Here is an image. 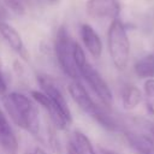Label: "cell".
<instances>
[{"mask_svg":"<svg viewBox=\"0 0 154 154\" xmlns=\"http://www.w3.org/2000/svg\"><path fill=\"white\" fill-rule=\"evenodd\" d=\"M5 109L12 122L36 136L40 132L38 111L30 99L20 93H10L2 97Z\"/></svg>","mask_w":154,"mask_h":154,"instance_id":"6da1fadb","label":"cell"},{"mask_svg":"<svg viewBox=\"0 0 154 154\" xmlns=\"http://www.w3.org/2000/svg\"><path fill=\"white\" fill-rule=\"evenodd\" d=\"M107 46L111 60L117 70H125L130 59V41L124 23L112 19L107 31Z\"/></svg>","mask_w":154,"mask_h":154,"instance_id":"7a4b0ae2","label":"cell"},{"mask_svg":"<svg viewBox=\"0 0 154 154\" xmlns=\"http://www.w3.org/2000/svg\"><path fill=\"white\" fill-rule=\"evenodd\" d=\"M54 52L63 72L73 81H78L79 73L73 59V40L64 25H61L57 31Z\"/></svg>","mask_w":154,"mask_h":154,"instance_id":"3957f363","label":"cell"},{"mask_svg":"<svg viewBox=\"0 0 154 154\" xmlns=\"http://www.w3.org/2000/svg\"><path fill=\"white\" fill-rule=\"evenodd\" d=\"M78 73L83 77V79L87 82V84L97 96V99L102 102V105L106 107H111L113 103V95L111 88L108 87L103 77L99 73V71L95 70L89 63H87L78 70Z\"/></svg>","mask_w":154,"mask_h":154,"instance_id":"277c9868","label":"cell"},{"mask_svg":"<svg viewBox=\"0 0 154 154\" xmlns=\"http://www.w3.org/2000/svg\"><path fill=\"white\" fill-rule=\"evenodd\" d=\"M37 81L40 83V87H41V91H43L48 99L66 116L69 117L70 119L71 118V112H70V108L67 106V102L65 100V96L61 91V89L59 88V85L57 84V82L49 77V76H46V75H41V76H37Z\"/></svg>","mask_w":154,"mask_h":154,"instance_id":"5b68a950","label":"cell"},{"mask_svg":"<svg viewBox=\"0 0 154 154\" xmlns=\"http://www.w3.org/2000/svg\"><path fill=\"white\" fill-rule=\"evenodd\" d=\"M85 11L95 19H116L120 13V4L118 0H88Z\"/></svg>","mask_w":154,"mask_h":154,"instance_id":"8992f818","label":"cell"},{"mask_svg":"<svg viewBox=\"0 0 154 154\" xmlns=\"http://www.w3.org/2000/svg\"><path fill=\"white\" fill-rule=\"evenodd\" d=\"M69 93H70L72 100L75 101V103L84 113H88L91 118H94L96 116V113L100 111L101 106H99L91 99V96L89 95V93L87 91V89L78 81H73V82L70 83V85H69Z\"/></svg>","mask_w":154,"mask_h":154,"instance_id":"52a82bcc","label":"cell"},{"mask_svg":"<svg viewBox=\"0 0 154 154\" xmlns=\"http://www.w3.org/2000/svg\"><path fill=\"white\" fill-rule=\"evenodd\" d=\"M31 97L38 103L41 105L46 111L47 113L49 114V118L52 120V123L54 124L55 128L58 129H65L70 123H71V119L69 117H66L49 99L48 96L43 93V91H38V90H31Z\"/></svg>","mask_w":154,"mask_h":154,"instance_id":"ba28073f","label":"cell"},{"mask_svg":"<svg viewBox=\"0 0 154 154\" xmlns=\"http://www.w3.org/2000/svg\"><path fill=\"white\" fill-rule=\"evenodd\" d=\"M0 35L16 53H18L24 59H28V52L25 49L22 36L13 25L6 20H0Z\"/></svg>","mask_w":154,"mask_h":154,"instance_id":"9c48e42d","label":"cell"},{"mask_svg":"<svg viewBox=\"0 0 154 154\" xmlns=\"http://www.w3.org/2000/svg\"><path fill=\"white\" fill-rule=\"evenodd\" d=\"M124 137L137 154H154V138L149 135L125 130Z\"/></svg>","mask_w":154,"mask_h":154,"instance_id":"30bf717a","label":"cell"},{"mask_svg":"<svg viewBox=\"0 0 154 154\" xmlns=\"http://www.w3.org/2000/svg\"><path fill=\"white\" fill-rule=\"evenodd\" d=\"M79 34L87 51L91 54V57L99 59L102 54V41L95 29L90 24L83 23L79 28Z\"/></svg>","mask_w":154,"mask_h":154,"instance_id":"8fae6325","label":"cell"},{"mask_svg":"<svg viewBox=\"0 0 154 154\" xmlns=\"http://www.w3.org/2000/svg\"><path fill=\"white\" fill-rule=\"evenodd\" d=\"M0 147L7 154H17L18 141L6 116L0 111Z\"/></svg>","mask_w":154,"mask_h":154,"instance_id":"7c38bea8","label":"cell"},{"mask_svg":"<svg viewBox=\"0 0 154 154\" xmlns=\"http://www.w3.org/2000/svg\"><path fill=\"white\" fill-rule=\"evenodd\" d=\"M142 91L140 90L138 87L134 84H128L124 87L123 93H122V102L123 107L128 111L135 109L142 101Z\"/></svg>","mask_w":154,"mask_h":154,"instance_id":"4fadbf2b","label":"cell"},{"mask_svg":"<svg viewBox=\"0 0 154 154\" xmlns=\"http://www.w3.org/2000/svg\"><path fill=\"white\" fill-rule=\"evenodd\" d=\"M134 71L138 78H154V54H147L134 65Z\"/></svg>","mask_w":154,"mask_h":154,"instance_id":"5bb4252c","label":"cell"},{"mask_svg":"<svg viewBox=\"0 0 154 154\" xmlns=\"http://www.w3.org/2000/svg\"><path fill=\"white\" fill-rule=\"evenodd\" d=\"M69 143L72 146L76 154H96L90 140L81 131H75Z\"/></svg>","mask_w":154,"mask_h":154,"instance_id":"9a60e30c","label":"cell"},{"mask_svg":"<svg viewBox=\"0 0 154 154\" xmlns=\"http://www.w3.org/2000/svg\"><path fill=\"white\" fill-rule=\"evenodd\" d=\"M5 6L11 10L16 14H24L25 13V7L22 2V0H2Z\"/></svg>","mask_w":154,"mask_h":154,"instance_id":"2e32d148","label":"cell"},{"mask_svg":"<svg viewBox=\"0 0 154 154\" xmlns=\"http://www.w3.org/2000/svg\"><path fill=\"white\" fill-rule=\"evenodd\" d=\"M7 93V83H6V78L2 73V71L0 70V95L4 97Z\"/></svg>","mask_w":154,"mask_h":154,"instance_id":"e0dca14e","label":"cell"},{"mask_svg":"<svg viewBox=\"0 0 154 154\" xmlns=\"http://www.w3.org/2000/svg\"><path fill=\"white\" fill-rule=\"evenodd\" d=\"M146 108L150 116H154V96L146 97Z\"/></svg>","mask_w":154,"mask_h":154,"instance_id":"ac0fdd59","label":"cell"},{"mask_svg":"<svg viewBox=\"0 0 154 154\" xmlns=\"http://www.w3.org/2000/svg\"><path fill=\"white\" fill-rule=\"evenodd\" d=\"M99 154H119L112 149H108V148H100L99 149Z\"/></svg>","mask_w":154,"mask_h":154,"instance_id":"d6986e66","label":"cell"},{"mask_svg":"<svg viewBox=\"0 0 154 154\" xmlns=\"http://www.w3.org/2000/svg\"><path fill=\"white\" fill-rule=\"evenodd\" d=\"M34 154H47L42 148H36L35 149V152H34Z\"/></svg>","mask_w":154,"mask_h":154,"instance_id":"ffe728a7","label":"cell"},{"mask_svg":"<svg viewBox=\"0 0 154 154\" xmlns=\"http://www.w3.org/2000/svg\"><path fill=\"white\" fill-rule=\"evenodd\" d=\"M48 1H51V2H53V4H54V2H58V0H48Z\"/></svg>","mask_w":154,"mask_h":154,"instance_id":"44dd1931","label":"cell"}]
</instances>
